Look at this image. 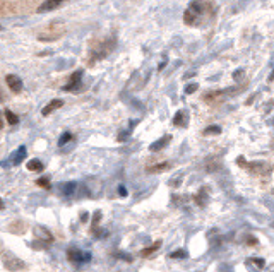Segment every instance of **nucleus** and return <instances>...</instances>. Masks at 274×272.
I'll return each instance as SVG.
<instances>
[{"mask_svg":"<svg viewBox=\"0 0 274 272\" xmlns=\"http://www.w3.org/2000/svg\"><path fill=\"white\" fill-rule=\"evenodd\" d=\"M219 132H221V127L213 125V127H207V129L204 130V134H206V135H213V134H219Z\"/></svg>","mask_w":274,"mask_h":272,"instance_id":"nucleus-18","label":"nucleus"},{"mask_svg":"<svg viewBox=\"0 0 274 272\" xmlns=\"http://www.w3.org/2000/svg\"><path fill=\"white\" fill-rule=\"evenodd\" d=\"M62 104H64V101H62V99H53V101H50V103L43 108V111H41V113H43L45 116L50 115L52 111H55V110H59V108H62Z\"/></svg>","mask_w":274,"mask_h":272,"instance_id":"nucleus-9","label":"nucleus"},{"mask_svg":"<svg viewBox=\"0 0 274 272\" xmlns=\"http://www.w3.org/2000/svg\"><path fill=\"white\" fill-rule=\"evenodd\" d=\"M118 193H120L122 197H125V195H127V190L123 188V186H120V188H118Z\"/></svg>","mask_w":274,"mask_h":272,"instance_id":"nucleus-26","label":"nucleus"},{"mask_svg":"<svg viewBox=\"0 0 274 272\" xmlns=\"http://www.w3.org/2000/svg\"><path fill=\"white\" fill-rule=\"evenodd\" d=\"M160 247H161V242H160V240H158V242H154L149 248H144V250L141 252V255H142V257H148V255H151L153 252H156Z\"/></svg>","mask_w":274,"mask_h":272,"instance_id":"nucleus-14","label":"nucleus"},{"mask_svg":"<svg viewBox=\"0 0 274 272\" xmlns=\"http://www.w3.org/2000/svg\"><path fill=\"white\" fill-rule=\"evenodd\" d=\"M65 186V193H72V190L76 188V183H67V185H64Z\"/></svg>","mask_w":274,"mask_h":272,"instance_id":"nucleus-23","label":"nucleus"},{"mask_svg":"<svg viewBox=\"0 0 274 272\" xmlns=\"http://www.w3.org/2000/svg\"><path fill=\"white\" fill-rule=\"evenodd\" d=\"M72 139V135H71V132H65V134H62V137L59 139V146H65L69 141Z\"/></svg>","mask_w":274,"mask_h":272,"instance_id":"nucleus-17","label":"nucleus"},{"mask_svg":"<svg viewBox=\"0 0 274 272\" xmlns=\"http://www.w3.org/2000/svg\"><path fill=\"white\" fill-rule=\"evenodd\" d=\"M168 168H170V163H160V165L149 166L148 172L149 173H161V172H167Z\"/></svg>","mask_w":274,"mask_h":272,"instance_id":"nucleus-12","label":"nucleus"},{"mask_svg":"<svg viewBox=\"0 0 274 272\" xmlns=\"http://www.w3.org/2000/svg\"><path fill=\"white\" fill-rule=\"evenodd\" d=\"M46 242H41V240H36V242H33V248H45L46 247Z\"/></svg>","mask_w":274,"mask_h":272,"instance_id":"nucleus-22","label":"nucleus"},{"mask_svg":"<svg viewBox=\"0 0 274 272\" xmlns=\"http://www.w3.org/2000/svg\"><path fill=\"white\" fill-rule=\"evenodd\" d=\"M188 123V111L187 110H180L175 113V118H173V125L175 127H187Z\"/></svg>","mask_w":274,"mask_h":272,"instance_id":"nucleus-5","label":"nucleus"},{"mask_svg":"<svg viewBox=\"0 0 274 272\" xmlns=\"http://www.w3.org/2000/svg\"><path fill=\"white\" fill-rule=\"evenodd\" d=\"M57 5H59L57 2H53V0H48V2L43 3V5L38 9V12H46V10H52V9H55Z\"/></svg>","mask_w":274,"mask_h":272,"instance_id":"nucleus-15","label":"nucleus"},{"mask_svg":"<svg viewBox=\"0 0 274 272\" xmlns=\"http://www.w3.org/2000/svg\"><path fill=\"white\" fill-rule=\"evenodd\" d=\"M5 116H7V122H9L10 125H15V123L19 122V118H17V116H15L10 110H5Z\"/></svg>","mask_w":274,"mask_h":272,"instance_id":"nucleus-16","label":"nucleus"},{"mask_svg":"<svg viewBox=\"0 0 274 272\" xmlns=\"http://www.w3.org/2000/svg\"><path fill=\"white\" fill-rule=\"evenodd\" d=\"M3 266L7 267L9 271H21L26 267V264L22 262L19 257H15L12 254H5V259H3Z\"/></svg>","mask_w":274,"mask_h":272,"instance_id":"nucleus-2","label":"nucleus"},{"mask_svg":"<svg viewBox=\"0 0 274 272\" xmlns=\"http://www.w3.org/2000/svg\"><path fill=\"white\" fill-rule=\"evenodd\" d=\"M81 221H83V223H86V221H88V212H83V214H81Z\"/></svg>","mask_w":274,"mask_h":272,"instance_id":"nucleus-27","label":"nucleus"},{"mask_svg":"<svg viewBox=\"0 0 274 272\" xmlns=\"http://www.w3.org/2000/svg\"><path fill=\"white\" fill-rule=\"evenodd\" d=\"M214 12V5L207 0H194V2L188 5L187 12H185L183 19L188 26L199 24L202 19L211 17Z\"/></svg>","mask_w":274,"mask_h":272,"instance_id":"nucleus-1","label":"nucleus"},{"mask_svg":"<svg viewBox=\"0 0 274 272\" xmlns=\"http://www.w3.org/2000/svg\"><path fill=\"white\" fill-rule=\"evenodd\" d=\"M34 235L38 236V238H41V240H45L46 243H50V242H53V236H52V233L48 231L46 228H41V226H36L34 228Z\"/></svg>","mask_w":274,"mask_h":272,"instance_id":"nucleus-8","label":"nucleus"},{"mask_svg":"<svg viewBox=\"0 0 274 272\" xmlns=\"http://www.w3.org/2000/svg\"><path fill=\"white\" fill-rule=\"evenodd\" d=\"M197 88H199V84H197V83H194V84H188V86L185 88V92H187V94H192V92H195V91H197Z\"/></svg>","mask_w":274,"mask_h":272,"instance_id":"nucleus-20","label":"nucleus"},{"mask_svg":"<svg viewBox=\"0 0 274 272\" xmlns=\"http://www.w3.org/2000/svg\"><path fill=\"white\" fill-rule=\"evenodd\" d=\"M99 219H101V212H96L94 214V224H98Z\"/></svg>","mask_w":274,"mask_h":272,"instance_id":"nucleus-25","label":"nucleus"},{"mask_svg":"<svg viewBox=\"0 0 274 272\" xmlns=\"http://www.w3.org/2000/svg\"><path fill=\"white\" fill-rule=\"evenodd\" d=\"M170 257H172V259H183V257H187V252H185V250H177V252H173Z\"/></svg>","mask_w":274,"mask_h":272,"instance_id":"nucleus-19","label":"nucleus"},{"mask_svg":"<svg viewBox=\"0 0 274 272\" xmlns=\"http://www.w3.org/2000/svg\"><path fill=\"white\" fill-rule=\"evenodd\" d=\"M3 207H5V205H3V200H2V199H0V211H2V209H3Z\"/></svg>","mask_w":274,"mask_h":272,"instance_id":"nucleus-29","label":"nucleus"},{"mask_svg":"<svg viewBox=\"0 0 274 272\" xmlns=\"http://www.w3.org/2000/svg\"><path fill=\"white\" fill-rule=\"evenodd\" d=\"M225 99H226V94L223 91H213V92H209V94L204 96V101H207V103H211V104H218Z\"/></svg>","mask_w":274,"mask_h":272,"instance_id":"nucleus-4","label":"nucleus"},{"mask_svg":"<svg viewBox=\"0 0 274 272\" xmlns=\"http://www.w3.org/2000/svg\"><path fill=\"white\" fill-rule=\"evenodd\" d=\"M67 257H69V260H72V262H81V260H84V259H90L91 255L83 254V252H79L77 248H69Z\"/></svg>","mask_w":274,"mask_h":272,"instance_id":"nucleus-7","label":"nucleus"},{"mask_svg":"<svg viewBox=\"0 0 274 272\" xmlns=\"http://www.w3.org/2000/svg\"><path fill=\"white\" fill-rule=\"evenodd\" d=\"M53 2H57V3H60V2H62V0H53Z\"/></svg>","mask_w":274,"mask_h":272,"instance_id":"nucleus-30","label":"nucleus"},{"mask_svg":"<svg viewBox=\"0 0 274 272\" xmlns=\"http://www.w3.org/2000/svg\"><path fill=\"white\" fill-rule=\"evenodd\" d=\"M2 127H3V118H2V113H0V130H2Z\"/></svg>","mask_w":274,"mask_h":272,"instance_id":"nucleus-28","label":"nucleus"},{"mask_svg":"<svg viewBox=\"0 0 274 272\" xmlns=\"http://www.w3.org/2000/svg\"><path fill=\"white\" fill-rule=\"evenodd\" d=\"M36 183L40 185V186H45V188H50V181H48V178H38Z\"/></svg>","mask_w":274,"mask_h":272,"instance_id":"nucleus-21","label":"nucleus"},{"mask_svg":"<svg viewBox=\"0 0 274 272\" xmlns=\"http://www.w3.org/2000/svg\"><path fill=\"white\" fill-rule=\"evenodd\" d=\"M81 84H83V71H76V72L71 76V81H69L67 86H64V91L77 92V91L81 89Z\"/></svg>","mask_w":274,"mask_h":272,"instance_id":"nucleus-3","label":"nucleus"},{"mask_svg":"<svg viewBox=\"0 0 274 272\" xmlns=\"http://www.w3.org/2000/svg\"><path fill=\"white\" fill-rule=\"evenodd\" d=\"M7 84H9V88L12 89V91H15V92H21L22 91L21 77L14 76V74H9V76H7Z\"/></svg>","mask_w":274,"mask_h":272,"instance_id":"nucleus-6","label":"nucleus"},{"mask_svg":"<svg viewBox=\"0 0 274 272\" xmlns=\"http://www.w3.org/2000/svg\"><path fill=\"white\" fill-rule=\"evenodd\" d=\"M24 159H26V147L21 146V147H19V149L12 154V163H14V165H21V163L24 161Z\"/></svg>","mask_w":274,"mask_h":272,"instance_id":"nucleus-11","label":"nucleus"},{"mask_svg":"<svg viewBox=\"0 0 274 272\" xmlns=\"http://www.w3.org/2000/svg\"><path fill=\"white\" fill-rule=\"evenodd\" d=\"M170 141H172V137H170V135H163V137L158 139L156 142H153L151 146H149V149H151V151H160V149H163V147L167 146Z\"/></svg>","mask_w":274,"mask_h":272,"instance_id":"nucleus-10","label":"nucleus"},{"mask_svg":"<svg viewBox=\"0 0 274 272\" xmlns=\"http://www.w3.org/2000/svg\"><path fill=\"white\" fill-rule=\"evenodd\" d=\"M28 170H31V172H41L43 170V163L40 159H31L28 163Z\"/></svg>","mask_w":274,"mask_h":272,"instance_id":"nucleus-13","label":"nucleus"},{"mask_svg":"<svg viewBox=\"0 0 274 272\" xmlns=\"http://www.w3.org/2000/svg\"><path fill=\"white\" fill-rule=\"evenodd\" d=\"M254 264H257L259 267H264V259H250Z\"/></svg>","mask_w":274,"mask_h":272,"instance_id":"nucleus-24","label":"nucleus"}]
</instances>
